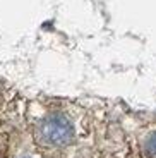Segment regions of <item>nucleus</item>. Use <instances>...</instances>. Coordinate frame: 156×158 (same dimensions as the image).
Here are the masks:
<instances>
[{
	"mask_svg": "<svg viewBox=\"0 0 156 158\" xmlns=\"http://www.w3.org/2000/svg\"><path fill=\"white\" fill-rule=\"evenodd\" d=\"M144 151L149 156H156V134H151L144 143Z\"/></svg>",
	"mask_w": 156,
	"mask_h": 158,
	"instance_id": "f03ea898",
	"label": "nucleus"
},
{
	"mask_svg": "<svg viewBox=\"0 0 156 158\" xmlns=\"http://www.w3.org/2000/svg\"><path fill=\"white\" fill-rule=\"evenodd\" d=\"M38 136L45 144L65 146L74 138V127L70 120L62 114H51L39 124Z\"/></svg>",
	"mask_w": 156,
	"mask_h": 158,
	"instance_id": "f257e3e1",
	"label": "nucleus"
}]
</instances>
